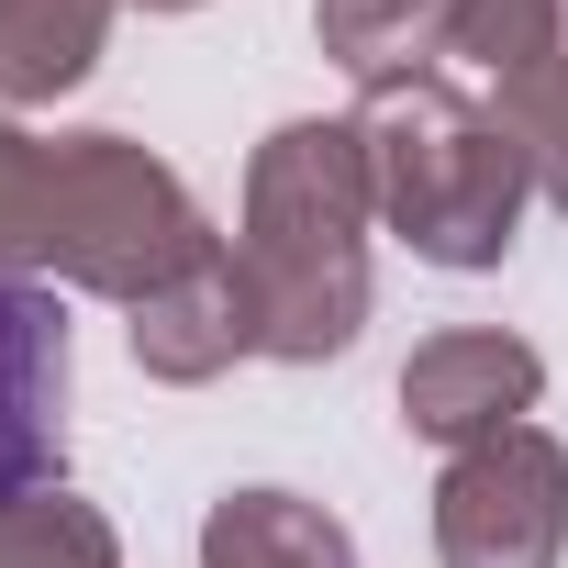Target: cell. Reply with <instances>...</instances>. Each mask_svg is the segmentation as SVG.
<instances>
[{
  "label": "cell",
  "instance_id": "5bb4252c",
  "mask_svg": "<svg viewBox=\"0 0 568 568\" xmlns=\"http://www.w3.org/2000/svg\"><path fill=\"white\" fill-rule=\"evenodd\" d=\"M45 156L57 134H23L0 112V278H34V245H45Z\"/></svg>",
  "mask_w": 568,
  "mask_h": 568
},
{
  "label": "cell",
  "instance_id": "277c9868",
  "mask_svg": "<svg viewBox=\"0 0 568 568\" xmlns=\"http://www.w3.org/2000/svg\"><path fill=\"white\" fill-rule=\"evenodd\" d=\"M435 557L446 568H557L568 557V446L546 424H501L457 446L435 479Z\"/></svg>",
  "mask_w": 568,
  "mask_h": 568
},
{
  "label": "cell",
  "instance_id": "30bf717a",
  "mask_svg": "<svg viewBox=\"0 0 568 568\" xmlns=\"http://www.w3.org/2000/svg\"><path fill=\"white\" fill-rule=\"evenodd\" d=\"M112 0H0V101H57L101 68Z\"/></svg>",
  "mask_w": 568,
  "mask_h": 568
},
{
  "label": "cell",
  "instance_id": "6da1fadb",
  "mask_svg": "<svg viewBox=\"0 0 568 568\" xmlns=\"http://www.w3.org/2000/svg\"><path fill=\"white\" fill-rule=\"evenodd\" d=\"M368 145L357 112L346 123H278L245 156V223H234V267H245V313H256V357L278 368H324L357 346L368 324Z\"/></svg>",
  "mask_w": 568,
  "mask_h": 568
},
{
  "label": "cell",
  "instance_id": "7c38bea8",
  "mask_svg": "<svg viewBox=\"0 0 568 568\" xmlns=\"http://www.w3.org/2000/svg\"><path fill=\"white\" fill-rule=\"evenodd\" d=\"M0 568H123V546L79 490H34L0 513Z\"/></svg>",
  "mask_w": 568,
  "mask_h": 568
},
{
  "label": "cell",
  "instance_id": "ba28073f",
  "mask_svg": "<svg viewBox=\"0 0 568 568\" xmlns=\"http://www.w3.org/2000/svg\"><path fill=\"white\" fill-rule=\"evenodd\" d=\"M201 568H357V535L302 490H223L201 524Z\"/></svg>",
  "mask_w": 568,
  "mask_h": 568
},
{
  "label": "cell",
  "instance_id": "7a4b0ae2",
  "mask_svg": "<svg viewBox=\"0 0 568 568\" xmlns=\"http://www.w3.org/2000/svg\"><path fill=\"white\" fill-rule=\"evenodd\" d=\"M357 145H368V190L379 223L424 256V267H501L513 223L535 201L524 145L501 134L490 101H468L446 68L435 79H390L357 101Z\"/></svg>",
  "mask_w": 568,
  "mask_h": 568
},
{
  "label": "cell",
  "instance_id": "9a60e30c",
  "mask_svg": "<svg viewBox=\"0 0 568 568\" xmlns=\"http://www.w3.org/2000/svg\"><path fill=\"white\" fill-rule=\"evenodd\" d=\"M112 12H201V0H112Z\"/></svg>",
  "mask_w": 568,
  "mask_h": 568
},
{
  "label": "cell",
  "instance_id": "8fae6325",
  "mask_svg": "<svg viewBox=\"0 0 568 568\" xmlns=\"http://www.w3.org/2000/svg\"><path fill=\"white\" fill-rule=\"evenodd\" d=\"M546 57H568V0H457L446 12V68H468L479 90H513Z\"/></svg>",
  "mask_w": 568,
  "mask_h": 568
},
{
  "label": "cell",
  "instance_id": "9c48e42d",
  "mask_svg": "<svg viewBox=\"0 0 568 568\" xmlns=\"http://www.w3.org/2000/svg\"><path fill=\"white\" fill-rule=\"evenodd\" d=\"M446 12L457 0H313V34L357 90H390L446 68Z\"/></svg>",
  "mask_w": 568,
  "mask_h": 568
},
{
  "label": "cell",
  "instance_id": "8992f818",
  "mask_svg": "<svg viewBox=\"0 0 568 568\" xmlns=\"http://www.w3.org/2000/svg\"><path fill=\"white\" fill-rule=\"evenodd\" d=\"M535 390H546V357L524 335H501V324H446V335H424L402 357V424L424 446H446V457L501 435V424H524Z\"/></svg>",
  "mask_w": 568,
  "mask_h": 568
},
{
  "label": "cell",
  "instance_id": "4fadbf2b",
  "mask_svg": "<svg viewBox=\"0 0 568 568\" xmlns=\"http://www.w3.org/2000/svg\"><path fill=\"white\" fill-rule=\"evenodd\" d=\"M490 112H501V134L524 145V168H535V201H557V212H568V57H546L535 79L490 90Z\"/></svg>",
  "mask_w": 568,
  "mask_h": 568
},
{
  "label": "cell",
  "instance_id": "3957f363",
  "mask_svg": "<svg viewBox=\"0 0 568 568\" xmlns=\"http://www.w3.org/2000/svg\"><path fill=\"white\" fill-rule=\"evenodd\" d=\"M223 234L201 223L190 179L134 145V134H57L45 156V245L34 267L68 278V291H101V302H156L168 278H190Z\"/></svg>",
  "mask_w": 568,
  "mask_h": 568
},
{
  "label": "cell",
  "instance_id": "5b68a950",
  "mask_svg": "<svg viewBox=\"0 0 568 568\" xmlns=\"http://www.w3.org/2000/svg\"><path fill=\"white\" fill-rule=\"evenodd\" d=\"M68 490V313L45 278H0V513Z\"/></svg>",
  "mask_w": 568,
  "mask_h": 568
},
{
  "label": "cell",
  "instance_id": "52a82bcc",
  "mask_svg": "<svg viewBox=\"0 0 568 568\" xmlns=\"http://www.w3.org/2000/svg\"><path fill=\"white\" fill-rule=\"evenodd\" d=\"M134 368L145 379H168V390H201V379H223L234 357H256V313H245V267H234V245H212L190 278H168L156 302H134Z\"/></svg>",
  "mask_w": 568,
  "mask_h": 568
}]
</instances>
